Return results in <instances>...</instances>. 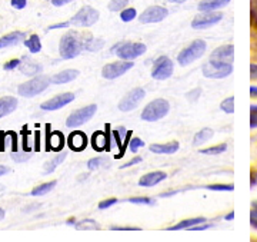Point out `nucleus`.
<instances>
[{"label": "nucleus", "instance_id": "3c124183", "mask_svg": "<svg viewBox=\"0 0 257 242\" xmlns=\"http://www.w3.org/2000/svg\"><path fill=\"white\" fill-rule=\"evenodd\" d=\"M250 79H251V80H256L257 79V65L256 63H251V65H250Z\"/></svg>", "mask_w": 257, "mask_h": 242}, {"label": "nucleus", "instance_id": "ddd939ff", "mask_svg": "<svg viewBox=\"0 0 257 242\" xmlns=\"http://www.w3.org/2000/svg\"><path fill=\"white\" fill-rule=\"evenodd\" d=\"M169 15V10L162 6H150L147 8L142 15H140V23H157V22H162L165 20Z\"/></svg>", "mask_w": 257, "mask_h": 242}, {"label": "nucleus", "instance_id": "58836bf2", "mask_svg": "<svg viewBox=\"0 0 257 242\" xmlns=\"http://www.w3.org/2000/svg\"><path fill=\"white\" fill-rule=\"evenodd\" d=\"M142 146H145V142L140 139V138H132L130 142H128V149L132 152H138L139 148H142Z\"/></svg>", "mask_w": 257, "mask_h": 242}, {"label": "nucleus", "instance_id": "4d7b16f0", "mask_svg": "<svg viewBox=\"0 0 257 242\" xmlns=\"http://www.w3.org/2000/svg\"><path fill=\"white\" fill-rule=\"evenodd\" d=\"M111 229H116V231H139L140 228H127V226L126 228H123V226L119 228V226H113Z\"/></svg>", "mask_w": 257, "mask_h": 242}, {"label": "nucleus", "instance_id": "2eb2a0df", "mask_svg": "<svg viewBox=\"0 0 257 242\" xmlns=\"http://www.w3.org/2000/svg\"><path fill=\"white\" fill-rule=\"evenodd\" d=\"M73 93H62V95H57L53 99H50V101H47V102L43 103V105H42V109H43V111H57V109L63 108L66 105H69L70 102H73Z\"/></svg>", "mask_w": 257, "mask_h": 242}, {"label": "nucleus", "instance_id": "5fc2aeb1", "mask_svg": "<svg viewBox=\"0 0 257 242\" xmlns=\"http://www.w3.org/2000/svg\"><path fill=\"white\" fill-rule=\"evenodd\" d=\"M8 138V133L6 132H0V152L5 150V140Z\"/></svg>", "mask_w": 257, "mask_h": 242}, {"label": "nucleus", "instance_id": "79ce46f5", "mask_svg": "<svg viewBox=\"0 0 257 242\" xmlns=\"http://www.w3.org/2000/svg\"><path fill=\"white\" fill-rule=\"evenodd\" d=\"M101 160H103V159L100 158L90 159V160L87 162V168H89V171H94V169H97V168L100 167Z\"/></svg>", "mask_w": 257, "mask_h": 242}, {"label": "nucleus", "instance_id": "e2e57ef3", "mask_svg": "<svg viewBox=\"0 0 257 242\" xmlns=\"http://www.w3.org/2000/svg\"><path fill=\"white\" fill-rule=\"evenodd\" d=\"M169 2H172V3H184L186 0H169Z\"/></svg>", "mask_w": 257, "mask_h": 242}, {"label": "nucleus", "instance_id": "7ed1b4c3", "mask_svg": "<svg viewBox=\"0 0 257 242\" xmlns=\"http://www.w3.org/2000/svg\"><path fill=\"white\" fill-rule=\"evenodd\" d=\"M170 111V105L166 99H156L147 105L142 112V119L147 122L160 121Z\"/></svg>", "mask_w": 257, "mask_h": 242}, {"label": "nucleus", "instance_id": "7c9ffc66", "mask_svg": "<svg viewBox=\"0 0 257 242\" xmlns=\"http://www.w3.org/2000/svg\"><path fill=\"white\" fill-rule=\"evenodd\" d=\"M66 156H67V155H66V152H62V153H59L56 158L50 159V160H49V162L46 164V167H45L46 168V174H52L56 168L59 167V165L63 162L64 159H66Z\"/></svg>", "mask_w": 257, "mask_h": 242}, {"label": "nucleus", "instance_id": "f704fd0d", "mask_svg": "<svg viewBox=\"0 0 257 242\" xmlns=\"http://www.w3.org/2000/svg\"><path fill=\"white\" fill-rule=\"evenodd\" d=\"M130 204H138V205H155V199L147 198V196H136V198H130L128 199Z\"/></svg>", "mask_w": 257, "mask_h": 242}, {"label": "nucleus", "instance_id": "9d476101", "mask_svg": "<svg viewBox=\"0 0 257 242\" xmlns=\"http://www.w3.org/2000/svg\"><path fill=\"white\" fill-rule=\"evenodd\" d=\"M173 74V62L167 56H160L153 65L152 76L156 80H165Z\"/></svg>", "mask_w": 257, "mask_h": 242}, {"label": "nucleus", "instance_id": "20e7f679", "mask_svg": "<svg viewBox=\"0 0 257 242\" xmlns=\"http://www.w3.org/2000/svg\"><path fill=\"white\" fill-rule=\"evenodd\" d=\"M50 79L47 76H37L35 79L29 80L26 84L20 85L19 86V95L25 96V98H33L37 96L39 93H42L43 91H46L47 86L50 85Z\"/></svg>", "mask_w": 257, "mask_h": 242}, {"label": "nucleus", "instance_id": "603ef678", "mask_svg": "<svg viewBox=\"0 0 257 242\" xmlns=\"http://www.w3.org/2000/svg\"><path fill=\"white\" fill-rule=\"evenodd\" d=\"M70 22H63V23H57V25H52L49 26V30H55V29H63V28H69Z\"/></svg>", "mask_w": 257, "mask_h": 242}, {"label": "nucleus", "instance_id": "f03ea898", "mask_svg": "<svg viewBox=\"0 0 257 242\" xmlns=\"http://www.w3.org/2000/svg\"><path fill=\"white\" fill-rule=\"evenodd\" d=\"M204 52H206V42L197 39V40L192 42L187 47H184L183 50L179 53V56H177V62L182 66L190 65L192 62L200 59V57L204 55Z\"/></svg>", "mask_w": 257, "mask_h": 242}, {"label": "nucleus", "instance_id": "f3484780", "mask_svg": "<svg viewBox=\"0 0 257 242\" xmlns=\"http://www.w3.org/2000/svg\"><path fill=\"white\" fill-rule=\"evenodd\" d=\"M64 146V136L62 132L50 130V125H46V150H60Z\"/></svg>", "mask_w": 257, "mask_h": 242}, {"label": "nucleus", "instance_id": "09e8293b", "mask_svg": "<svg viewBox=\"0 0 257 242\" xmlns=\"http://www.w3.org/2000/svg\"><path fill=\"white\" fill-rule=\"evenodd\" d=\"M250 225L257 229V208H253L251 211H250Z\"/></svg>", "mask_w": 257, "mask_h": 242}, {"label": "nucleus", "instance_id": "37998d69", "mask_svg": "<svg viewBox=\"0 0 257 242\" xmlns=\"http://www.w3.org/2000/svg\"><path fill=\"white\" fill-rule=\"evenodd\" d=\"M117 202L116 198H110V199H106V201H101L99 204V209H106V208H110L111 205H114Z\"/></svg>", "mask_w": 257, "mask_h": 242}, {"label": "nucleus", "instance_id": "c9c22d12", "mask_svg": "<svg viewBox=\"0 0 257 242\" xmlns=\"http://www.w3.org/2000/svg\"><path fill=\"white\" fill-rule=\"evenodd\" d=\"M136 9H123L121 10V13H120V19L123 20V22H132L133 19L136 18Z\"/></svg>", "mask_w": 257, "mask_h": 242}, {"label": "nucleus", "instance_id": "c85d7f7f", "mask_svg": "<svg viewBox=\"0 0 257 242\" xmlns=\"http://www.w3.org/2000/svg\"><path fill=\"white\" fill-rule=\"evenodd\" d=\"M104 45V40L103 39H93L92 36L89 37H84V49H87V50H99L101 49Z\"/></svg>", "mask_w": 257, "mask_h": 242}, {"label": "nucleus", "instance_id": "dca6fc26", "mask_svg": "<svg viewBox=\"0 0 257 242\" xmlns=\"http://www.w3.org/2000/svg\"><path fill=\"white\" fill-rule=\"evenodd\" d=\"M233 57H234V46L224 45L213 50L210 60L217 62V63H233Z\"/></svg>", "mask_w": 257, "mask_h": 242}, {"label": "nucleus", "instance_id": "393cba45", "mask_svg": "<svg viewBox=\"0 0 257 242\" xmlns=\"http://www.w3.org/2000/svg\"><path fill=\"white\" fill-rule=\"evenodd\" d=\"M22 60H23V62L20 63V70H22L25 74L32 76V74H36L42 70V65H39V63H36V62H32V60L28 59L26 56H23V59H22Z\"/></svg>", "mask_w": 257, "mask_h": 242}, {"label": "nucleus", "instance_id": "13d9d810", "mask_svg": "<svg viewBox=\"0 0 257 242\" xmlns=\"http://www.w3.org/2000/svg\"><path fill=\"white\" fill-rule=\"evenodd\" d=\"M250 98H257V86H254V85H251L250 86Z\"/></svg>", "mask_w": 257, "mask_h": 242}, {"label": "nucleus", "instance_id": "f257e3e1", "mask_svg": "<svg viewBox=\"0 0 257 242\" xmlns=\"http://www.w3.org/2000/svg\"><path fill=\"white\" fill-rule=\"evenodd\" d=\"M84 49V39L79 36L76 32H69L60 39L59 52L63 59H73L77 55H80Z\"/></svg>", "mask_w": 257, "mask_h": 242}, {"label": "nucleus", "instance_id": "473e14b6", "mask_svg": "<svg viewBox=\"0 0 257 242\" xmlns=\"http://www.w3.org/2000/svg\"><path fill=\"white\" fill-rule=\"evenodd\" d=\"M127 5L128 0H111L109 3V10L110 12H121L123 9H126Z\"/></svg>", "mask_w": 257, "mask_h": 242}, {"label": "nucleus", "instance_id": "bb28decb", "mask_svg": "<svg viewBox=\"0 0 257 242\" xmlns=\"http://www.w3.org/2000/svg\"><path fill=\"white\" fill-rule=\"evenodd\" d=\"M213 135H214V132L210 128H203L200 132H197L196 135H194V139H193V143L197 146V145H203L204 142H207L209 139L213 138Z\"/></svg>", "mask_w": 257, "mask_h": 242}, {"label": "nucleus", "instance_id": "0eeeda50", "mask_svg": "<svg viewBox=\"0 0 257 242\" xmlns=\"http://www.w3.org/2000/svg\"><path fill=\"white\" fill-rule=\"evenodd\" d=\"M97 111V106L96 105H89V106H84L82 109H77L74 111L66 121V126L69 128H77V126H82L83 123L89 122L94 116V113Z\"/></svg>", "mask_w": 257, "mask_h": 242}, {"label": "nucleus", "instance_id": "864d4df0", "mask_svg": "<svg viewBox=\"0 0 257 242\" xmlns=\"http://www.w3.org/2000/svg\"><path fill=\"white\" fill-rule=\"evenodd\" d=\"M142 160H143V159L140 158V156H136V158H135V159H132V160H128L127 164H124V165H123V167H121V169H123V168H128V167H132V165H136V164H140V162H142Z\"/></svg>", "mask_w": 257, "mask_h": 242}, {"label": "nucleus", "instance_id": "de8ad7c7", "mask_svg": "<svg viewBox=\"0 0 257 242\" xmlns=\"http://www.w3.org/2000/svg\"><path fill=\"white\" fill-rule=\"evenodd\" d=\"M12 3V6L15 8V9H25L26 8V5H28V0H12L10 2Z\"/></svg>", "mask_w": 257, "mask_h": 242}, {"label": "nucleus", "instance_id": "39448f33", "mask_svg": "<svg viewBox=\"0 0 257 242\" xmlns=\"http://www.w3.org/2000/svg\"><path fill=\"white\" fill-rule=\"evenodd\" d=\"M99 20V12L90 6H84L70 19V25L77 28H90Z\"/></svg>", "mask_w": 257, "mask_h": 242}, {"label": "nucleus", "instance_id": "c756f323", "mask_svg": "<svg viewBox=\"0 0 257 242\" xmlns=\"http://www.w3.org/2000/svg\"><path fill=\"white\" fill-rule=\"evenodd\" d=\"M56 181H52V182H47V184H42V185L36 186L33 191H32V195L35 196H40V195H46V194H49L53 188L56 186Z\"/></svg>", "mask_w": 257, "mask_h": 242}, {"label": "nucleus", "instance_id": "412c9836", "mask_svg": "<svg viewBox=\"0 0 257 242\" xmlns=\"http://www.w3.org/2000/svg\"><path fill=\"white\" fill-rule=\"evenodd\" d=\"M16 108H18V99L16 98H13V96L0 98V118L15 112Z\"/></svg>", "mask_w": 257, "mask_h": 242}, {"label": "nucleus", "instance_id": "6e6d98bb", "mask_svg": "<svg viewBox=\"0 0 257 242\" xmlns=\"http://www.w3.org/2000/svg\"><path fill=\"white\" fill-rule=\"evenodd\" d=\"M73 0H52V5L53 6H64L67 3H72Z\"/></svg>", "mask_w": 257, "mask_h": 242}, {"label": "nucleus", "instance_id": "4468645a", "mask_svg": "<svg viewBox=\"0 0 257 242\" xmlns=\"http://www.w3.org/2000/svg\"><path fill=\"white\" fill-rule=\"evenodd\" d=\"M106 132L103 133L100 130L94 132L92 135V146L94 150H110V125L106 123Z\"/></svg>", "mask_w": 257, "mask_h": 242}, {"label": "nucleus", "instance_id": "1a4fd4ad", "mask_svg": "<svg viewBox=\"0 0 257 242\" xmlns=\"http://www.w3.org/2000/svg\"><path fill=\"white\" fill-rule=\"evenodd\" d=\"M223 19V13L220 12H216V10H211V12H203L200 15H197L196 18L193 19L192 28L197 29V30H202V29H207L217 25Z\"/></svg>", "mask_w": 257, "mask_h": 242}, {"label": "nucleus", "instance_id": "ea45409f", "mask_svg": "<svg viewBox=\"0 0 257 242\" xmlns=\"http://www.w3.org/2000/svg\"><path fill=\"white\" fill-rule=\"evenodd\" d=\"M250 128L251 129L257 128V105L250 106Z\"/></svg>", "mask_w": 257, "mask_h": 242}, {"label": "nucleus", "instance_id": "4be33fe9", "mask_svg": "<svg viewBox=\"0 0 257 242\" xmlns=\"http://www.w3.org/2000/svg\"><path fill=\"white\" fill-rule=\"evenodd\" d=\"M77 76H79V70H76V69H66V70H62L60 73L55 74L52 82L56 85L69 84V82L74 80Z\"/></svg>", "mask_w": 257, "mask_h": 242}, {"label": "nucleus", "instance_id": "a19ab883", "mask_svg": "<svg viewBox=\"0 0 257 242\" xmlns=\"http://www.w3.org/2000/svg\"><path fill=\"white\" fill-rule=\"evenodd\" d=\"M32 156V153L30 152H26V153H18V152H13L12 153V158L15 159L16 162H25L26 159H29Z\"/></svg>", "mask_w": 257, "mask_h": 242}, {"label": "nucleus", "instance_id": "680f3d73", "mask_svg": "<svg viewBox=\"0 0 257 242\" xmlns=\"http://www.w3.org/2000/svg\"><path fill=\"white\" fill-rule=\"evenodd\" d=\"M233 218H234V212H233V211H231L230 214H227L226 216H224V219H226V221H233Z\"/></svg>", "mask_w": 257, "mask_h": 242}, {"label": "nucleus", "instance_id": "6e6552de", "mask_svg": "<svg viewBox=\"0 0 257 242\" xmlns=\"http://www.w3.org/2000/svg\"><path fill=\"white\" fill-rule=\"evenodd\" d=\"M231 72H233L231 63H217V62L209 60L203 66V74L209 79H223L231 74Z\"/></svg>", "mask_w": 257, "mask_h": 242}, {"label": "nucleus", "instance_id": "b1692460", "mask_svg": "<svg viewBox=\"0 0 257 242\" xmlns=\"http://www.w3.org/2000/svg\"><path fill=\"white\" fill-rule=\"evenodd\" d=\"M177 149H179V142H170V143H163V145H160V143L150 145V150L153 153H163V155H172V153L177 152Z\"/></svg>", "mask_w": 257, "mask_h": 242}, {"label": "nucleus", "instance_id": "c03bdc74", "mask_svg": "<svg viewBox=\"0 0 257 242\" xmlns=\"http://www.w3.org/2000/svg\"><path fill=\"white\" fill-rule=\"evenodd\" d=\"M20 63H22V60L20 59H13V60H10V62H8L6 65L3 66L6 70H12V69H16L18 66H20Z\"/></svg>", "mask_w": 257, "mask_h": 242}, {"label": "nucleus", "instance_id": "49530a36", "mask_svg": "<svg viewBox=\"0 0 257 242\" xmlns=\"http://www.w3.org/2000/svg\"><path fill=\"white\" fill-rule=\"evenodd\" d=\"M8 135H10V138H12V149H13V152H18V133L16 132H13V130H10L8 132Z\"/></svg>", "mask_w": 257, "mask_h": 242}, {"label": "nucleus", "instance_id": "052dcab7", "mask_svg": "<svg viewBox=\"0 0 257 242\" xmlns=\"http://www.w3.org/2000/svg\"><path fill=\"white\" fill-rule=\"evenodd\" d=\"M8 172H10L9 168L3 167V165H0V177H2V175H6Z\"/></svg>", "mask_w": 257, "mask_h": 242}, {"label": "nucleus", "instance_id": "423d86ee", "mask_svg": "<svg viewBox=\"0 0 257 242\" xmlns=\"http://www.w3.org/2000/svg\"><path fill=\"white\" fill-rule=\"evenodd\" d=\"M111 52H116L121 60H133L146 52V45L143 43H119L111 49Z\"/></svg>", "mask_w": 257, "mask_h": 242}, {"label": "nucleus", "instance_id": "bf43d9fd", "mask_svg": "<svg viewBox=\"0 0 257 242\" xmlns=\"http://www.w3.org/2000/svg\"><path fill=\"white\" fill-rule=\"evenodd\" d=\"M35 136H36V145H35V148H36V150H39V148H40V132L39 130H36Z\"/></svg>", "mask_w": 257, "mask_h": 242}, {"label": "nucleus", "instance_id": "a211bd4d", "mask_svg": "<svg viewBox=\"0 0 257 242\" xmlns=\"http://www.w3.org/2000/svg\"><path fill=\"white\" fill-rule=\"evenodd\" d=\"M87 136H86V133H83L80 130H74L72 132L70 135H69V138H67V145H69V148L73 149L76 152H80L83 149L87 146Z\"/></svg>", "mask_w": 257, "mask_h": 242}, {"label": "nucleus", "instance_id": "0e129e2a", "mask_svg": "<svg viewBox=\"0 0 257 242\" xmlns=\"http://www.w3.org/2000/svg\"><path fill=\"white\" fill-rule=\"evenodd\" d=\"M3 218H5V211H3V209H0V221H2Z\"/></svg>", "mask_w": 257, "mask_h": 242}, {"label": "nucleus", "instance_id": "a18cd8bd", "mask_svg": "<svg viewBox=\"0 0 257 242\" xmlns=\"http://www.w3.org/2000/svg\"><path fill=\"white\" fill-rule=\"evenodd\" d=\"M200 93H202V89H200V88H197V89H194V91H192L190 93H187V99H189V101H192V102H196V101H197V98L200 96Z\"/></svg>", "mask_w": 257, "mask_h": 242}, {"label": "nucleus", "instance_id": "e433bc0d", "mask_svg": "<svg viewBox=\"0 0 257 242\" xmlns=\"http://www.w3.org/2000/svg\"><path fill=\"white\" fill-rule=\"evenodd\" d=\"M76 228L79 229H86V228H92V229H99V223L94 222L92 219H84L82 222L76 223Z\"/></svg>", "mask_w": 257, "mask_h": 242}, {"label": "nucleus", "instance_id": "69168bd1", "mask_svg": "<svg viewBox=\"0 0 257 242\" xmlns=\"http://www.w3.org/2000/svg\"><path fill=\"white\" fill-rule=\"evenodd\" d=\"M253 206H254V208H257V201H254V202H253Z\"/></svg>", "mask_w": 257, "mask_h": 242}, {"label": "nucleus", "instance_id": "4c0bfd02", "mask_svg": "<svg viewBox=\"0 0 257 242\" xmlns=\"http://www.w3.org/2000/svg\"><path fill=\"white\" fill-rule=\"evenodd\" d=\"M209 191H221V192H231L234 189L233 185H226V184H217V185H207Z\"/></svg>", "mask_w": 257, "mask_h": 242}, {"label": "nucleus", "instance_id": "aec40b11", "mask_svg": "<svg viewBox=\"0 0 257 242\" xmlns=\"http://www.w3.org/2000/svg\"><path fill=\"white\" fill-rule=\"evenodd\" d=\"M26 40V33L23 32H13L0 39V49L9 46H16L19 43H23Z\"/></svg>", "mask_w": 257, "mask_h": 242}, {"label": "nucleus", "instance_id": "8fccbe9b", "mask_svg": "<svg viewBox=\"0 0 257 242\" xmlns=\"http://www.w3.org/2000/svg\"><path fill=\"white\" fill-rule=\"evenodd\" d=\"M257 186V172L251 171L250 172V188H256Z\"/></svg>", "mask_w": 257, "mask_h": 242}, {"label": "nucleus", "instance_id": "5701e85b", "mask_svg": "<svg viewBox=\"0 0 257 242\" xmlns=\"http://www.w3.org/2000/svg\"><path fill=\"white\" fill-rule=\"evenodd\" d=\"M231 0H202L199 3V10L200 12H211V10H217L227 6Z\"/></svg>", "mask_w": 257, "mask_h": 242}, {"label": "nucleus", "instance_id": "2f4dec72", "mask_svg": "<svg viewBox=\"0 0 257 242\" xmlns=\"http://www.w3.org/2000/svg\"><path fill=\"white\" fill-rule=\"evenodd\" d=\"M226 150H227V143H220V145H216V146H211V148L202 149L200 153H204V155H220Z\"/></svg>", "mask_w": 257, "mask_h": 242}, {"label": "nucleus", "instance_id": "9b49d317", "mask_svg": "<svg viewBox=\"0 0 257 242\" xmlns=\"http://www.w3.org/2000/svg\"><path fill=\"white\" fill-rule=\"evenodd\" d=\"M133 67V62L132 60H121V62H114V63H109L103 67L101 70V76L104 79H116L121 74H124L127 70Z\"/></svg>", "mask_w": 257, "mask_h": 242}, {"label": "nucleus", "instance_id": "cd10ccee", "mask_svg": "<svg viewBox=\"0 0 257 242\" xmlns=\"http://www.w3.org/2000/svg\"><path fill=\"white\" fill-rule=\"evenodd\" d=\"M23 43H25V46L28 47L32 53H37V52H40V49H42V42H40V37L37 36V35H32V36L29 37L28 40H25Z\"/></svg>", "mask_w": 257, "mask_h": 242}, {"label": "nucleus", "instance_id": "a878e982", "mask_svg": "<svg viewBox=\"0 0 257 242\" xmlns=\"http://www.w3.org/2000/svg\"><path fill=\"white\" fill-rule=\"evenodd\" d=\"M206 222V218H202V216H199V218H190V219H184L182 222H179L175 226H172V228H169L170 231H177V229H186V228H192V226H196V225H199V223H204Z\"/></svg>", "mask_w": 257, "mask_h": 242}, {"label": "nucleus", "instance_id": "f8f14e48", "mask_svg": "<svg viewBox=\"0 0 257 242\" xmlns=\"http://www.w3.org/2000/svg\"><path fill=\"white\" fill-rule=\"evenodd\" d=\"M145 96H146V92H145V89H142V88H136V89L130 91V92L120 101L119 109L121 112L133 111L135 108H138V105Z\"/></svg>", "mask_w": 257, "mask_h": 242}, {"label": "nucleus", "instance_id": "72a5a7b5", "mask_svg": "<svg viewBox=\"0 0 257 242\" xmlns=\"http://www.w3.org/2000/svg\"><path fill=\"white\" fill-rule=\"evenodd\" d=\"M220 109L223 112H226V113H233L234 112V98L233 96H230L227 99H224L223 102L220 103Z\"/></svg>", "mask_w": 257, "mask_h": 242}, {"label": "nucleus", "instance_id": "6ab92c4d", "mask_svg": "<svg viewBox=\"0 0 257 242\" xmlns=\"http://www.w3.org/2000/svg\"><path fill=\"white\" fill-rule=\"evenodd\" d=\"M166 178H167V174H166V172H162V171H155V172L146 174V175H143V177L140 178V181H139V185L143 186V188L155 186V185H157L159 182L165 181Z\"/></svg>", "mask_w": 257, "mask_h": 242}]
</instances>
